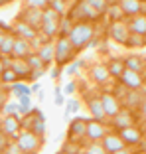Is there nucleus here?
Segmentation results:
<instances>
[{"mask_svg": "<svg viewBox=\"0 0 146 154\" xmlns=\"http://www.w3.org/2000/svg\"><path fill=\"white\" fill-rule=\"evenodd\" d=\"M124 65H126V69H132V71H144V65H146V61L140 57V55H136V54H132V55H126L124 57Z\"/></svg>", "mask_w": 146, "mask_h": 154, "instance_id": "a878e982", "label": "nucleus"}, {"mask_svg": "<svg viewBox=\"0 0 146 154\" xmlns=\"http://www.w3.org/2000/svg\"><path fill=\"white\" fill-rule=\"evenodd\" d=\"M83 65H85V63H83L81 59H79V61H73V63H71V65H69V67H67V69H65V73H67V75H75V73H77V71H79V69H81V67H83Z\"/></svg>", "mask_w": 146, "mask_h": 154, "instance_id": "a19ab883", "label": "nucleus"}, {"mask_svg": "<svg viewBox=\"0 0 146 154\" xmlns=\"http://www.w3.org/2000/svg\"><path fill=\"white\" fill-rule=\"evenodd\" d=\"M0 85H2V81H0Z\"/></svg>", "mask_w": 146, "mask_h": 154, "instance_id": "13d9d810", "label": "nucleus"}, {"mask_svg": "<svg viewBox=\"0 0 146 154\" xmlns=\"http://www.w3.org/2000/svg\"><path fill=\"white\" fill-rule=\"evenodd\" d=\"M117 4L120 6L124 18H132L136 14L144 12V2L142 0H117Z\"/></svg>", "mask_w": 146, "mask_h": 154, "instance_id": "2eb2a0df", "label": "nucleus"}, {"mask_svg": "<svg viewBox=\"0 0 146 154\" xmlns=\"http://www.w3.org/2000/svg\"><path fill=\"white\" fill-rule=\"evenodd\" d=\"M6 30H10V28H8V26H4V24H0V34H4Z\"/></svg>", "mask_w": 146, "mask_h": 154, "instance_id": "864d4df0", "label": "nucleus"}, {"mask_svg": "<svg viewBox=\"0 0 146 154\" xmlns=\"http://www.w3.org/2000/svg\"><path fill=\"white\" fill-rule=\"evenodd\" d=\"M103 146H105V150L109 154H113V152H117V150H123V148H126V142L123 140V136L119 134V132H113V131H109L105 136H103Z\"/></svg>", "mask_w": 146, "mask_h": 154, "instance_id": "f8f14e48", "label": "nucleus"}, {"mask_svg": "<svg viewBox=\"0 0 146 154\" xmlns=\"http://www.w3.org/2000/svg\"><path fill=\"white\" fill-rule=\"evenodd\" d=\"M126 24H128V30H130L132 34L146 36V12L136 14V16H132V18H128Z\"/></svg>", "mask_w": 146, "mask_h": 154, "instance_id": "412c9836", "label": "nucleus"}, {"mask_svg": "<svg viewBox=\"0 0 146 154\" xmlns=\"http://www.w3.org/2000/svg\"><path fill=\"white\" fill-rule=\"evenodd\" d=\"M85 132H87V121L85 119H73L69 122V128H67V138L71 142H77L81 138H85Z\"/></svg>", "mask_w": 146, "mask_h": 154, "instance_id": "4468645a", "label": "nucleus"}, {"mask_svg": "<svg viewBox=\"0 0 146 154\" xmlns=\"http://www.w3.org/2000/svg\"><path fill=\"white\" fill-rule=\"evenodd\" d=\"M30 131H34L40 136H44V132H46V117L38 109H34V119H30Z\"/></svg>", "mask_w": 146, "mask_h": 154, "instance_id": "5701e85b", "label": "nucleus"}, {"mask_svg": "<svg viewBox=\"0 0 146 154\" xmlns=\"http://www.w3.org/2000/svg\"><path fill=\"white\" fill-rule=\"evenodd\" d=\"M0 128H2L10 138H16V136L20 134V131H22V121H20V117H16V115H6V117L2 119V122H0Z\"/></svg>", "mask_w": 146, "mask_h": 154, "instance_id": "ddd939ff", "label": "nucleus"}, {"mask_svg": "<svg viewBox=\"0 0 146 154\" xmlns=\"http://www.w3.org/2000/svg\"><path fill=\"white\" fill-rule=\"evenodd\" d=\"M53 45H55V57H53V61L59 65V67L67 65L69 61L73 59V55L77 54L67 36H57V38H55V42H53Z\"/></svg>", "mask_w": 146, "mask_h": 154, "instance_id": "f03ea898", "label": "nucleus"}, {"mask_svg": "<svg viewBox=\"0 0 146 154\" xmlns=\"http://www.w3.org/2000/svg\"><path fill=\"white\" fill-rule=\"evenodd\" d=\"M57 107H61V105L65 103V97H63V93H55V101H53Z\"/></svg>", "mask_w": 146, "mask_h": 154, "instance_id": "c03bdc74", "label": "nucleus"}, {"mask_svg": "<svg viewBox=\"0 0 146 154\" xmlns=\"http://www.w3.org/2000/svg\"><path fill=\"white\" fill-rule=\"evenodd\" d=\"M26 61H28V65H30L32 69H46L47 67V65L44 63V59L38 55V51H32V54L26 57Z\"/></svg>", "mask_w": 146, "mask_h": 154, "instance_id": "c85d7f7f", "label": "nucleus"}, {"mask_svg": "<svg viewBox=\"0 0 146 154\" xmlns=\"http://www.w3.org/2000/svg\"><path fill=\"white\" fill-rule=\"evenodd\" d=\"M0 154H4V152H0Z\"/></svg>", "mask_w": 146, "mask_h": 154, "instance_id": "bf43d9fd", "label": "nucleus"}, {"mask_svg": "<svg viewBox=\"0 0 146 154\" xmlns=\"http://www.w3.org/2000/svg\"><path fill=\"white\" fill-rule=\"evenodd\" d=\"M16 142L20 144V148L26 154H36L41 148V136L36 134L34 131H30V128L20 131V134L16 136Z\"/></svg>", "mask_w": 146, "mask_h": 154, "instance_id": "20e7f679", "label": "nucleus"}, {"mask_svg": "<svg viewBox=\"0 0 146 154\" xmlns=\"http://www.w3.org/2000/svg\"><path fill=\"white\" fill-rule=\"evenodd\" d=\"M63 91H65V93H67V95H71V93H75V83H73V81H71V83H67Z\"/></svg>", "mask_w": 146, "mask_h": 154, "instance_id": "a18cd8bd", "label": "nucleus"}, {"mask_svg": "<svg viewBox=\"0 0 146 154\" xmlns=\"http://www.w3.org/2000/svg\"><path fill=\"white\" fill-rule=\"evenodd\" d=\"M4 91H2V89H0V107H4Z\"/></svg>", "mask_w": 146, "mask_h": 154, "instance_id": "8fccbe9b", "label": "nucleus"}, {"mask_svg": "<svg viewBox=\"0 0 146 154\" xmlns=\"http://www.w3.org/2000/svg\"><path fill=\"white\" fill-rule=\"evenodd\" d=\"M140 117L146 121V97H144V101H142V105H140Z\"/></svg>", "mask_w": 146, "mask_h": 154, "instance_id": "09e8293b", "label": "nucleus"}, {"mask_svg": "<svg viewBox=\"0 0 146 154\" xmlns=\"http://www.w3.org/2000/svg\"><path fill=\"white\" fill-rule=\"evenodd\" d=\"M119 134L123 136V140L126 142V146H134V144H138V142L144 138L142 131H140V128H136L134 125H132V127H126V128H120Z\"/></svg>", "mask_w": 146, "mask_h": 154, "instance_id": "aec40b11", "label": "nucleus"}, {"mask_svg": "<svg viewBox=\"0 0 146 154\" xmlns=\"http://www.w3.org/2000/svg\"><path fill=\"white\" fill-rule=\"evenodd\" d=\"M0 81H2V83H16V81H18V75L14 73L12 67H8L2 75H0Z\"/></svg>", "mask_w": 146, "mask_h": 154, "instance_id": "72a5a7b5", "label": "nucleus"}, {"mask_svg": "<svg viewBox=\"0 0 146 154\" xmlns=\"http://www.w3.org/2000/svg\"><path fill=\"white\" fill-rule=\"evenodd\" d=\"M4 154H26V152H24V150L20 148L18 142L14 140V142H10V144H8V148L4 150Z\"/></svg>", "mask_w": 146, "mask_h": 154, "instance_id": "ea45409f", "label": "nucleus"}, {"mask_svg": "<svg viewBox=\"0 0 146 154\" xmlns=\"http://www.w3.org/2000/svg\"><path fill=\"white\" fill-rule=\"evenodd\" d=\"M6 32H8V30H6ZM6 32L0 34V48H2V42H4V38H6Z\"/></svg>", "mask_w": 146, "mask_h": 154, "instance_id": "5fc2aeb1", "label": "nucleus"}, {"mask_svg": "<svg viewBox=\"0 0 146 154\" xmlns=\"http://www.w3.org/2000/svg\"><path fill=\"white\" fill-rule=\"evenodd\" d=\"M14 44H16V34H14L12 30H8L4 42H2V48H0V55H2V57H12Z\"/></svg>", "mask_w": 146, "mask_h": 154, "instance_id": "393cba45", "label": "nucleus"}, {"mask_svg": "<svg viewBox=\"0 0 146 154\" xmlns=\"http://www.w3.org/2000/svg\"><path fill=\"white\" fill-rule=\"evenodd\" d=\"M69 42L73 44L75 51H81L85 50L87 45H91L93 38H95V24L93 22H75L71 28V32L67 34Z\"/></svg>", "mask_w": 146, "mask_h": 154, "instance_id": "f257e3e1", "label": "nucleus"}, {"mask_svg": "<svg viewBox=\"0 0 146 154\" xmlns=\"http://www.w3.org/2000/svg\"><path fill=\"white\" fill-rule=\"evenodd\" d=\"M126 45H128V48H138V45H146V38H144V36H140V34H132V32H130V38H128Z\"/></svg>", "mask_w": 146, "mask_h": 154, "instance_id": "473e14b6", "label": "nucleus"}, {"mask_svg": "<svg viewBox=\"0 0 146 154\" xmlns=\"http://www.w3.org/2000/svg\"><path fill=\"white\" fill-rule=\"evenodd\" d=\"M2 111H4L6 115H16V117H22V115H20V103H4Z\"/></svg>", "mask_w": 146, "mask_h": 154, "instance_id": "f704fd0d", "label": "nucleus"}, {"mask_svg": "<svg viewBox=\"0 0 146 154\" xmlns=\"http://www.w3.org/2000/svg\"><path fill=\"white\" fill-rule=\"evenodd\" d=\"M44 73H46V69H32V73H30V81H38Z\"/></svg>", "mask_w": 146, "mask_h": 154, "instance_id": "37998d69", "label": "nucleus"}, {"mask_svg": "<svg viewBox=\"0 0 146 154\" xmlns=\"http://www.w3.org/2000/svg\"><path fill=\"white\" fill-rule=\"evenodd\" d=\"M47 6H50V8H53L57 14L65 16V10H67V8H65V0H50V4H47Z\"/></svg>", "mask_w": 146, "mask_h": 154, "instance_id": "c9c22d12", "label": "nucleus"}, {"mask_svg": "<svg viewBox=\"0 0 146 154\" xmlns=\"http://www.w3.org/2000/svg\"><path fill=\"white\" fill-rule=\"evenodd\" d=\"M119 81L123 87L126 89H134V91H140L144 87V75L140 71H132V69H124L123 75L119 77Z\"/></svg>", "mask_w": 146, "mask_h": 154, "instance_id": "6e6552de", "label": "nucleus"}, {"mask_svg": "<svg viewBox=\"0 0 146 154\" xmlns=\"http://www.w3.org/2000/svg\"><path fill=\"white\" fill-rule=\"evenodd\" d=\"M113 154H130V150H128V148H123V150H117V152H113Z\"/></svg>", "mask_w": 146, "mask_h": 154, "instance_id": "603ef678", "label": "nucleus"}, {"mask_svg": "<svg viewBox=\"0 0 146 154\" xmlns=\"http://www.w3.org/2000/svg\"><path fill=\"white\" fill-rule=\"evenodd\" d=\"M10 67V61H4V59H0V75L6 71V69Z\"/></svg>", "mask_w": 146, "mask_h": 154, "instance_id": "49530a36", "label": "nucleus"}, {"mask_svg": "<svg viewBox=\"0 0 146 154\" xmlns=\"http://www.w3.org/2000/svg\"><path fill=\"white\" fill-rule=\"evenodd\" d=\"M26 6H32V8H40V10H46L50 0H24Z\"/></svg>", "mask_w": 146, "mask_h": 154, "instance_id": "4c0bfd02", "label": "nucleus"}, {"mask_svg": "<svg viewBox=\"0 0 146 154\" xmlns=\"http://www.w3.org/2000/svg\"><path fill=\"white\" fill-rule=\"evenodd\" d=\"M79 107H81V103H79V99H69L67 103V109H65V117H69L71 113H77Z\"/></svg>", "mask_w": 146, "mask_h": 154, "instance_id": "58836bf2", "label": "nucleus"}, {"mask_svg": "<svg viewBox=\"0 0 146 154\" xmlns=\"http://www.w3.org/2000/svg\"><path fill=\"white\" fill-rule=\"evenodd\" d=\"M89 75H91V79L97 83V85H105V83H109V79H111V73H109L107 63H95V65H91Z\"/></svg>", "mask_w": 146, "mask_h": 154, "instance_id": "a211bd4d", "label": "nucleus"}, {"mask_svg": "<svg viewBox=\"0 0 146 154\" xmlns=\"http://www.w3.org/2000/svg\"><path fill=\"white\" fill-rule=\"evenodd\" d=\"M109 132V127H107L103 121H97V119H89L87 121V132H85V138L89 142H99L103 140V136Z\"/></svg>", "mask_w": 146, "mask_h": 154, "instance_id": "0eeeda50", "label": "nucleus"}, {"mask_svg": "<svg viewBox=\"0 0 146 154\" xmlns=\"http://www.w3.org/2000/svg\"><path fill=\"white\" fill-rule=\"evenodd\" d=\"M59 20H61V14H57L53 8L47 6L44 10V22H41V28H40V34L51 40V38H57L59 36Z\"/></svg>", "mask_w": 146, "mask_h": 154, "instance_id": "7ed1b4c3", "label": "nucleus"}, {"mask_svg": "<svg viewBox=\"0 0 146 154\" xmlns=\"http://www.w3.org/2000/svg\"><path fill=\"white\" fill-rule=\"evenodd\" d=\"M109 36L111 40H114L117 44L126 45L128 38H130V30H128V24L124 20H113L109 24Z\"/></svg>", "mask_w": 146, "mask_h": 154, "instance_id": "423d86ee", "label": "nucleus"}, {"mask_svg": "<svg viewBox=\"0 0 146 154\" xmlns=\"http://www.w3.org/2000/svg\"><path fill=\"white\" fill-rule=\"evenodd\" d=\"M24 93H32V91H30V87H26L24 85V83H12V95L14 97H18V95H24Z\"/></svg>", "mask_w": 146, "mask_h": 154, "instance_id": "e433bc0d", "label": "nucleus"}, {"mask_svg": "<svg viewBox=\"0 0 146 154\" xmlns=\"http://www.w3.org/2000/svg\"><path fill=\"white\" fill-rule=\"evenodd\" d=\"M18 18L24 20L26 24H30L32 28L40 30V28H41V22H44V10L32 8V6H24V10L18 14Z\"/></svg>", "mask_w": 146, "mask_h": 154, "instance_id": "9d476101", "label": "nucleus"}, {"mask_svg": "<svg viewBox=\"0 0 146 154\" xmlns=\"http://www.w3.org/2000/svg\"><path fill=\"white\" fill-rule=\"evenodd\" d=\"M101 103H103V107H105L107 119H113L114 115H119L120 109H123V103H120V99L114 95V93H109V91L101 93Z\"/></svg>", "mask_w": 146, "mask_h": 154, "instance_id": "1a4fd4ad", "label": "nucleus"}, {"mask_svg": "<svg viewBox=\"0 0 146 154\" xmlns=\"http://www.w3.org/2000/svg\"><path fill=\"white\" fill-rule=\"evenodd\" d=\"M36 51H38V55L44 59V63H46V65H50L51 61H53V57H55V45L51 44V42H46V44H41Z\"/></svg>", "mask_w": 146, "mask_h": 154, "instance_id": "b1692460", "label": "nucleus"}, {"mask_svg": "<svg viewBox=\"0 0 146 154\" xmlns=\"http://www.w3.org/2000/svg\"><path fill=\"white\" fill-rule=\"evenodd\" d=\"M77 154H85V152H77Z\"/></svg>", "mask_w": 146, "mask_h": 154, "instance_id": "4d7b16f0", "label": "nucleus"}, {"mask_svg": "<svg viewBox=\"0 0 146 154\" xmlns=\"http://www.w3.org/2000/svg\"><path fill=\"white\" fill-rule=\"evenodd\" d=\"M85 154H109L105 150V146H103V142H89V144L85 146V150H83Z\"/></svg>", "mask_w": 146, "mask_h": 154, "instance_id": "c756f323", "label": "nucleus"}, {"mask_svg": "<svg viewBox=\"0 0 146 154\" xmlns=\"http://www.w3.org/2000/svg\"><path fill=\"white\" fill-rule=\"evenodd\" d=\"M107 67H109V73L111 77H117L119 79L120 75H123V71L126 69V65H124V59H109V63H107Z\"/></svg>", "mask_w": 146, "mask_h": 154, "instance_id": "bb28decb", "label": "nucleus"}, {"mask_svg": "<svg viewBox=\"0 0 146 154\" xmlns=\"http://www.w3.org/2000/svg\"><path fill=\"white\" fill-rule=\"evenodd\" d=\"M32 51H34V44L32 42L16 36V44H14V51H12L14 59H26Z\"/></svg>", "mask_w": 146, "mask_h": 154, "instance_id": "f3484780", "label": "nucleus"}, {"mask_svg": "<svg viewBox=\"0 0 146 154\" xmlns=\"http://www.w3.org/2000/svg\"><path fill=\"white\" fill-rule=\"evenodd\" d=\"M107 12H109L111 22H113V20H123V18H124L123 10H120V6L117 4V2H114V4H109V10H107Z\"/></svg>", "mask_w": 146, "mask_h": 154, "instance_id": "2f4dec72", "label": "nucleus"}, {"mask_svg": "<svg viewBox=\"0 0 146 154\" xmlns=\"http://www.w3.org/2000/svg\"><path fill=\"white\" fill-rule=\"evenodd\" d=\"M73 24L75 22H73L69 16H61V20H59V36H67V34L71 32Z\"/></svg>", "mask_w": 146, "mask_h": 154, "instance_id": "7c9ffc66", "label": "nucleus"}, {"mask_svg": "<svg viewBox=\"0 0 146 154\" xmlns=\"http://www.w3.org/2000/svg\"><path fill=\"white\" fill-rule=\"evenodd\" d=\"M142 134H144V140H146V131H144V132H142Z\"/></svg>", "mask_w": 146, "mask_h": 154, "instance_id": "6e6d98bb", "label": "nucleus"}, {"mask_svg": "<svg viewBox=\"0 0 146 154\" xmlns=\"http://www.w3.org/2000/svg\"><path fill=\"white\" fill-rule=\"evenodd\" d=\"M144 38H146V36H144Z\"/></svg>", "mask_w": 146, "mask_h": 154, "instance_id": "052dcab7", "label": "nucleus"}, {"mask_svg": "<svg viewBox=\"0 0 146 154\" xmlns=\"http://www.w3.org/2000/svg\"><path fill=\"white\" fill-rule=\"evenodd\" d=\"M14 34L18 38H24V40H30V42H34L38 38V34H40V30H36V28H32L30 24H26L24 20H16V22L12 24V28H10Z\"/></svg>", "mask_w": 146, "mask_h": 154, "instance_id": "9b49d317", "label": "nucleus"}, {"mask_svg": "<svg viewBox=\"0 0 146 154\" xmlns=\"http://www.w3.org/2000/svg\"><path fill=\"white\" fill-rule=\"evenodd\" d=\"M30 91H32V93H36V91H40V83H34V85L30 87Z\"/></svg>", "mask_w": 146, "mask_h": 154, "instance_id": "3c124183", "label": "nucleus"}, {"mask_svg": "<svg viewBox=\"0 0 146 154\" xmlns=\"http://www.w3.org/2000/svg\"><path fill=\"white\" fill-rule=\"evenodd\" d=\"M69 18H71L73 22H95V20H99L101 16L87 4L85 0H77V2L73 4L71 12H69Z\"/></svg>", "mask_w": 146, "mask_h": 154, "instance_id": "39448f33", "label": "nucleus"}, {"mask_svg": "<svg viewBox=\"0 0 146 154\" xmlns=\"http://www.w3.org/2000/svg\"><path fill=\"white\" fill-rule=\"evenodd\" d=\"M10 67L14 69V73L18 75V79H30V73H32V67L28 65L26 59H10Z\"/></svg>", "mask_w": 146, "mask_h": 154, "instance_id": "4be33fe9", "label": "nucleus"}, {"mask_svg": "<svg viewBox=\"0 0 146 154\" xmlns=\"http://www.w3.org/2000/svg\"><path fill=\"white\" fill-rule=\"evenodd\" d=\"M59 73H61V67L57 65V67H53V69H51V73H50V75H51V79H57V77H59Z\"/></svg>", "mask_w": 146, "mask_h": 154, "instance_id": "de8ad7c7", "label": "nucleus"}, {"mask_svg": "<svg viewBox=\"0 0 146 154\" xmlns=\"http://www.w3.org/2000/svg\"><path fill=\"white\" fill-rule=\"evenodd\" d=\"M111 125H113L117 131H120V128H126V127H132L134 125V115L130 109H120L119 115H114L113 119H111Z\"/></svg>", "mask_w": 146, "mask_h": 154, "instance_id": "dca6fc26", "label": "nucleus"}, {"mask_svg": "<svg viewBox=\"0 0 146 154\" xmlns=\"http://www.w3.org/2000/svg\"><path fill=\"white\" fill-rule=\"evenodd\" d=\"M8 144H10V136L0 128V152H4V150L8 148Z\"/></svg>", "mask_w": 146, "mask_h": 154, "instance_id": "79ce46f5", "label": "nucleus"}, {"mask_svg": "<svg viewBox=\"0 0 146 154\" xmlns=\"http://www.w3.org/2000/svg\"><path fill=\"white\" fill-rule=\"evenodd\" d=\"M87 4L91 6L93 10H95L99 16H103V14H107V10H109V0H85Z\"/></svg>", "mask_w": 146, "mask_h": 154, "instance_id": "cd10ccee", "label": "nucleus"}, {"mask_svg": "<svg viewBox=\"0 0 146 154\" xmlns=\"http://www.w3.org/2000/svg\"><path fill=\"white\" fill-rule=\"evenodd\" d=\"M87 107H89L91 119H97V121H105V119H107L105 107H103V103H101V95H97V97H87Z\"/></svg>", "mask_w": 146, "mask_h": 154, "instance_id": "6ab92c4d", "label": "nucleus"}]
</instances>
